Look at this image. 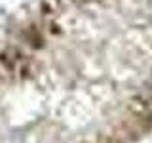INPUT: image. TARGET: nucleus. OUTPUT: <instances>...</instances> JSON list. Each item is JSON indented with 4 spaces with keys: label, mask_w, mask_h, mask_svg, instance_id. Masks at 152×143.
<instances>
[{
    "label": "nucleus",
    "mask_w": 152,
    "mask_h": 143,
    "mask_svg": "<svg viewBox=\"0 0 152 143\" xmlns=\"http://www.w3.org/2000/svg\"><path fill=\"white\" fill-rule=\"evenodd\" d=\"M148 92L152 94V76H150V82H148Z\"/></svg>",
    "instance_id": "1"
}]
</instances>
